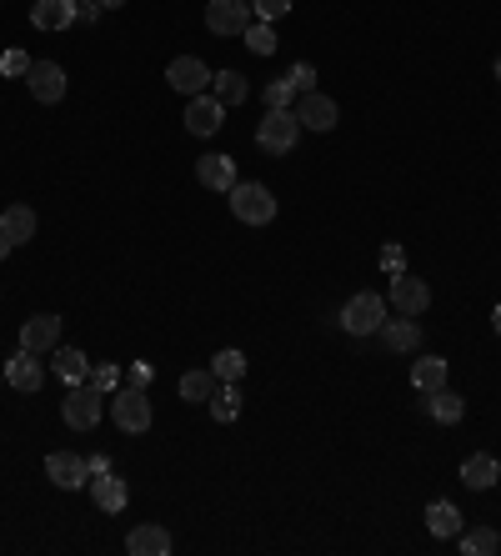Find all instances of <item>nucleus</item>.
Returning a JSON list of instances; mask_svg holds the SVG:
<instances>
[{"instance_id":"1","label":"nucleus","mask_w":501,"mask_h":556,"mask_svg":"<svg viewBox=\"0 0 501 556\" xmlns=\"http://www.w3.org/2000/svg\"><path fill=\"white\" fill-rule=\"evenodd\" d=\"M296 141H301V121H296L291 106H286V111L276 106V111L261 116V126H256V146H261L266 156H291Z\"/></svg>"},{"instance_id":"2","label":"nucleus","mask_w":501,"mask_h":556,"mask_svg":"<svg viewBox=\"0 0 501 556\" xmlns=\"http://www.w3.org/2000/svg\"><path fill=\"white\" fill-rule=\"evenodd\" d=\"M226 196H231L236 221H246V226H266V221L276 216V196H271L261 181H236Z\"/></svg>"},{"instance_id":"3","label":"nucleus","mask_w":501,"mask_h":556,"mask_svg":"<svg viewBox=\"0 0 501 556\" xmlns=\"http://www.w3.org/2000/svg\"><path fill=\"white\" fill-rule=\"evenodd\" d=\"M101 411H106V391H96L91 381H76V386L66 391V401H61V416H66V426H76V431H91V426L101 421Z\"/></svg>"},{"instance_id":"4","label":"nucleus","mask_w":501,"mask_h":556,"mask_svg":"<svg viewBox=\"0 0 501 556\" xmlns=\"http://www.w3.org/2000/svg\"><path fill=\"white\" fill-rule=\"evenodd\" d=\"M111 416H116V426L121 431H146L151 426V396H146V386H116L111 391Z\"/></svg>"},{"instance_id":"5","label":"nucleus","mask_w":501,"mask_h":556,"mask_svg":"<svg viewBox=\"0 0 501 556\" xmlns=\"http://www.w3.org/2000/svg\"><path fill=\"white\" fill-rule=\"evenodd\" d=\"M381 321H386V301H381L376 291H356V296L341 306V326H346L351 336H371V331H381Z\"/></svg>"},{"instance_id":"6","label":"nucleus","mask_w":501,"mask_h":556,"mask_svg":"<svg viewBox=\"0 0 501 556\" xmlns=\"http://www.w3.org/2000/svg\"><path fill=\"white\" fill-rule=\"evenodd\" d=\"M251 21H256L251 16V0H211V6H206V26L216 36H246Z\"/></svg>"},{"instance_id":"7","label":"nucleus","mask_w":501,"mask_h":556,"mask_svg":"<svg viewBox=\"0 0 501 556\" xmlns=\"http://www.w3.org/2000/svg\"><path fill=\"white\" fill-rule=\"evenodd\" d=\"M46 476H51L61 491L91 486V466H86V456H76V451H51V456H46Z\"/></svg>"},{"instance_id":"8","label":"nucleus","mask_w":501,"mask_h":556,"mask_svg":"<svg viewBox=\"0 0 501 556\" xmlns=\"http://www.w3.org/2000/svg\"><path fill=\"white\" fill-rule=\"evenodd\" d=\"M391 306H396L401 316H421V311L431 306V286H426L421 276L401 271V276H391Z\"/></svg>"},{"instance_id":"9","label":"nucleus","mask_w":501,"mask_h":556,"mask_svg":"<svg viewBox=\"0 0 501 556\" xmlns=\"http://www.w3.org/2000/svg\"><path fill=\"white\" fill-rule=\"evenodd\" d=\"M166 81H171V91H181V96H201V91L211 86V71H206V61H196V56H176V61L166 66Z\"/></svg>"},{"instance_id":"10","label":"nucleus","mask_w":501,"mask_h":556,"mask_svg":"<svg viewBox=\"0 0 501 556\" xmlns=\"http://www.w3.org/2000/svg\"><path fill=\"white\" fill-rule=\"evenodd\" d=\"M296 121H301V131H331V126L341 121V111H336V101H331V96L306 91V96L296 101Z\"/></svg>"},{"instance_id":"11","label":"nucleus","mask_w":501,"mask_h":556,"mask_svg":"<svg viewBox=\"0 0 501 556\" xmlns=\"http://www.w3.org/2000/svg\"><path fill=\"white\" fill-rule=\"evenodd\" d=\"M226 126V106L216 101V96H191V106H186V131L191 136H216Z\"/></svg>"},{"instance_id":"12","label":"nucleus","mask_w":501,"mask_h":556,"mask_svg":"<svg viewBox=\"0 0 501 556\" xmlns=\"http://www.w3.org/2000/svg\"><path fill=\"white\" fill-rule=\"evenodd\" d=\"M26 81H31V96H36L41 106H56V101L66 96V71H61L56 61H36V66L26 71Z\"/></svg>"},{"instance_id":"13","label":"nucleus","mask_w":501,"mask_h":556,"mask_svg":"<svg viewBox=\"0 0 501 556\" xmlns=\"http://www.w3.org/2000/svg\"><path fill=\"white\" fill-rule=\"evenodd\" d=\"M21 346L36 351V356H51L61 346V316H31L21 326Z\"/></svg>"},{"instance_id":"14","label":"nucleus","mask_w":501,"mask_h":556,"mask_svg":"<svg viewBox=\"0 0 501 556\" xmlns=\"http://www.w3.org/2000/svg\"><path fill=\"white\" fill-rule=\"evenodd\" d=\"M126 551H131V556H171V531L156 526V521H141V526H131Z\"/></svg>"},{"instance_id":"15","label":"nucleus","mask_w":501,"mask_h":556,"mask_svg":"<svg viewBox=\"0 0 501 556\" xmlns=\"http://www.w3.org/2000/svg\"><path fill=\"white\" fill-rule=\"evenodd\" d=\"M31 26L36 31H66V26H76V0H36V6H31Z\"/></svg>"},{"instance_id":"16","label":"nucleus","mask_w":501,"mask_h":556,"mask_svg":"<svg viewBox=\"0 0 501 556\" xmlns=\"http://www.w3.org/2000/svg\"><path fill=\"white\" fill-rule=\"evenodd\" d=\"M6 381L16 386V391H41V381H46V371H41V361H36V351H16L11 361H6Z\"/></svg>"},{"instance_id":"17","label":"nucleus","mask_w":501,"mask_h":556,"mask_svg":"<svg viewBox=\"0 0 501 556\" xmlns=\"http://www.w3.org/2000/svg\"><path fill=\"white\" fill-rule=\"evenodd\" d=\"M196 181L206 191H231L236 186V161L231 156H201L196 161Z\"/></svg>"},{"instance_id":"18","label":"nucleus","mask_w":501,"mask_h":556,"mask_svg":"<svg viewBox=\"0 0 501 556\" xmlns=\"http://www.w3.org/2000/svg\"><path fill=\"white\" fill-rule=\"evenodd\" d=\"M461 481H466L471 491H486V486H496V481H501V461H496L491 451H476V456H466V461H461Z\"/></svg>"},{"instance_id":"19","label":"nucleus","mask_w":501,"mask_h":556,"mask_svg":"<svg viewBox=\"0 0 501 556\" xmlns=\"http://www.w3.org/2000/svg\"><path fill=\"white\" fill-rule=\"evenodd\" d=\"M0 236H6L11 246H26L36 236V211L31 206H6L0 211Z\"/></svg>"},{"instance_id":"20","label":"nucleus","mask_w":501,"mask_h":556,"mask_svg":"<svg viewBox=\"0 0 501 556\" xmlns=\"http://www.w3.org/2000/svg\"><path fill=\"white\" fill-rule=\"evenodd\" d=\"M381 346H386V351H416V346H421V326H416L411 316L381 321Z\"/></svg>"},{"instance_id":"21","label":"nucleus","mask_w":501,"mask_h":556,"mask_svg":"<svg viewBox=\"0 0 501 556\" xmlns=\"http://www.w3.org/2000/svg\"><path fill=\"white\" fill-rule=\"evenodd\" d=\"M421 411H426L431 421H441V426H456V421H461V411H466V401H461L456 391H446V386H441V391H431V396L421 401Z\"/></svg>"},{"instance_id":"22","label":"nucleus","mask_w":501,"mask_h":556,"mask_svg":"<svg viewBox=\"0 0 501 556\" xmlns=\"http://www.w3.org/2000/svg\"><path fill=\"white\" fill-rule=\"evenodd\" d=\"M91 496H96V506H101V511H121V506H126V496H131V486H126L116 471H101V476L91 481Z\"/></svg>"},{"instance_id":"23","label":"nucleus","mask_w":501,"mask_h":556,"mask_svg":"<svg viewBox=\"0 0 501 556\" xmlns=\"http://www.w3.org/2000/svg\"><path fill=\"white\" fill-rule=\"evenodd\" d=\"M461 526H466V521H461V511H456L451 501H431V506H426V531H431V536L451 541V536H461Z\"/></svg>"},{"instance_id":"24","label":"nucleus","mask_w":501,"mask_h":556,"mask_svg":"<svg viewBox=\"0 0 501 556\" xmlns=\"http://www.w3.org/2000/svg\"><path fill=\"white\" fill-rule=\"evenodd\" d=\"M51 371H56L61 381H71V386H76V381H86V376H91V361H86L76 346H56V351H51Z\"/></svg>"},{"instance_id":"25","label":"nucleus","mask_w":501,"mask_h":556,"mask_svg":"<svg viewBox=\"0 0 501 556\" xmlns=\"http://www.w3.org/2000/svg\"><path fill=\"white\" fill-rule=\"evenodd\" d=\"M411 386H416L421 396L441 391V386H446V361H441V356H421V361H411Z\"/></svg>"},{"instance_id":"26","label":"nucleus","mask_w":501,"mask_h":556,"mask_svg":"<svg viewBox=\"0 0 501 556\" xmlns=\"http://www.w3.org/2000/svg\"><path fill=\"white\" fill-rule=\"evenodd\" d=\"M211 86H216V101H221V106H241V101L251 96V86H246L241 71H221V76H211Z\"/></svg>"},{"instance_id":"27","label":"nucleus","mask_w":501,"mask_h":556,"mask_svg":"<svg viewBox=\"0 0 501 556\" xmlns=\"http://www.w3.org/2000/svg\"><path fill=\"white\" fill-rule=\"evenodd\" d=\"M461 551H466V556H491V551H501L496 526H471V531H461Z\"/></svg>"},{"instance_id":"28","label":"nucleus","mask_w":501,"mask_h":556,"mask_svg":"<svg viewBox=\"0 0 501 556\" xmlns=\"http://www.w3.org/2000/svg\"><path fill=\"white\" fill-rule=\"evenodd\" d=\"M211 376H216V381H241V376H246V356H241L236 346L216 351V361H211Z\"/></svg>"},{"instance_id":"29","label":"nucleus","mask_w":501,"mask_h":556,"mask_svg":"<svg viewBox=\"0 0 501 556\" xmlns=\"http://www.w3.org/2000/svg\"><path fill=\"white\" fill-rule=\"evenodd\" d=\"M211 416H216V421H236V416H241V391H236V381H226L221 391H211Z\"/></svg>"},{"instance_id":"30","label":"nucleus","mask_w":501,"mask_h":556,"mask_svg":"<svg viewBox=\"0 0 501 556\" xmlns=\"http://www.w3.org/2000/svg\"><path fill=\"white\" fill-rule=\"evenodd\" d=\"M211 391H216V376H211V371H186V376H181V396H186V401H211Z\"/></svg>"},{"instance_id":"31","label":"nucleus","mask_w":501,"mask_h":556,"mask_svg":"<svg viewBox=\"0 0 501 556\" xmlns=\"http://www.w3.org/2000/svg\"><path fill=\"white\" fill-rule=\"evenodd\" d=\"M246 46H251L256 56H271V51H276V31H271L266 21H251V26H246Z\"/></svg>"},{"instance_id":"32","label":"nucleus","mask_w":501,"mask_h":556,"mask_svg":"<svg viewBox=\"0 0 501 556\" xmlns=\"http://www.w3.org/2000/svg\"><path fill=\"white\" fill-rule=\"evenodd\" d=\"M291 96H296V86H291L286 76H281V81H271V86L261 91V101H266V111H276V106L286 111V106H291Z\"/></svg>"},{"instance_id":"33","label":"nucleus","mask_w":501,"mask_h":556,"mask_svg":"<svg viewBox=\"0 0 501 556\" xmlns=\"http://www.w3.org/2000/svg\"><path fill=\"white\" fill-rule=\"evenodd\" d=\"M286 81L296 86V96H306V91H316V66H306V61H296V66L286 71Z\"/></svg>"},{"instance_id":"34","label":"nucleus","mask_w":501,"mask_h":556,"mask_svg":"<svg viewBox=\"0 0 501 556\" xmlns=\"http://www.w3.org/2000/svg\"><path fill=\"white\" fill-rule=\"evenodd\" d=\"M251 16H261V21H281V16H291V0H251Z\"/></svg>"},{"instance_id":"35","label":"nucleus","mask_w":501,"mask_h":556,"mask_svg":"<svg viewBox=\"0 0 501 556\" xmlns=\"http://www.w3.org/2000/svg\"><path fill=\"white\" fill-rule=\"evenodd\" d=\"M36 61L26 56V51H6V56H0V71H6V76H26Z\"/></svg>"},{"instance_id":"36","label":"nucleus","mask_w":501,"mask_h":556,"mask_svg":"<svg viewBox=\"0 0 501 556\" xmlns=\"http://www.w3.org/2000/svg\"><path fill=\"white\" fill-rule=\"evenodd\" d=\"M91 386H96V391H106V396H111V391H116V386H121V371H116V366H96V371H91Z\"/></svg>"},{"instance_id":"37","label":"nucleus","mask_w":501,"mask_h":556,"mask_svg":"<svg viewBox=\"0 0 501 556\" xmlns=\"http://www.w3.org/2000/svg\"><path fill=\"white\" fill-rule=\"evenodd\" d=\"M101 21V6L96 0H76V26H96Z\"/></svg>"},{"instance_id":"38","label":"nucleus","mask_w":501,"mask_h":556,"mask_svg":"<svg viewBox=\"0 0 501 556\" xmlns=\"http://www.w3.org/2000/svg\"><path fill=\"white\" fill-rule=\"evenodd\" d=\"M381 271H386V276H401V271H406V266H401V246H386V251H381Z\"/></svg>"},{"instance_id":"39","label":"nucleus","mask_w":501,"mask_h":556,"mask_svg":"<svg viewBox=\"0 0 501 556\" xmlns=\"http://www.w3.org/2000/svg\"><path fill=\"white\" fill-rule=\"evenodd\" d=\"M151 376H156V371H151L146 361H136V366H131V386H151Z\"/></svg>"},{"instance_id":"40","label":"nucleus","mask_w":501,"mask_h":556,"mask_svg":"<svg viewBox=\"0 0 501 556\" xmlns=\"http://www.w3.org/2000/svg\"><path fill=\"white\" fill-rule=\"evenodd\" d=\"M96 6H101V11H121V6H126V0H96Z\"/></svg>"},{"instance_id":"41","label":"nucleus","mask_w":501,"mask_h":556,"mask_svg":"<svg viewBox=\"0 0 501 556\" xmlns=\"http://www.w3.org/2000/svg\"><path fill=\"white\" fill-rule=\"evenodd\" d=\"M491 321H496V336H501V306H496V311H491Z\"/></svg>"},{"instance_id":"42","label":"nucleus","mask_w":501,"mask_h":556,"mask_svg":"<svg viewBox=\"0 0 501 556\" xmlns=\"http://www.w3.org/2000/svg\"><path fill=\"white\" fill-rule=\"evenodd\" d=\"M496 81H501V56H496Z\"/></svg>"},{"instance_id":"43","label":"nucleus","mask_w":501,"mask_h":556,"mask_svg":"<svg viewBox=\"0 0 501 556\" xmlns=\"http://www.w3.org/2000/svg\"><path fill=\"white\" fill-rule=\"evenodd\" d=\"M0 381H6V366H0Z\"/></svg>"}]
</instances>
